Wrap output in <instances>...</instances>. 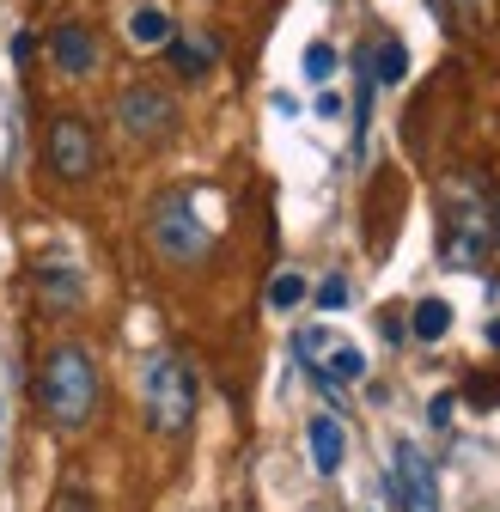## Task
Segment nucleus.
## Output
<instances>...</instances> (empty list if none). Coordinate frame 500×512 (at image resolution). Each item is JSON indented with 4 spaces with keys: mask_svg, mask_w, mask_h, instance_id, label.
<instances>
[{
    "mask_svg": "<svg viewBox=\"0 0 500 512\" xmlns=\"http://www.w3.org/2000/svg\"><path fill=\"white\" fill-rule=\"evenodd\" d=\"M165 61H171V74H177V80H208V74H214V61H220V43H214L208 31H171Z\"/></svg>",
    "mask_w": 500,
    "mask_h": 512,
    "instance_id": "6e6552de",
    "label": "nucleus"
},
{
    "mask_svg": "<svg viewBox=\"0 0 500 512\" xmlns=\"http://www.w3.org/2000/svg\"><path fill=\"white\" fill-rule=\"evenodd\" d=\"M397 506L403 512H440V488H433V464L415 452L409 439H397Z\"/></svg>",
    "mask_w": 500,
    "mask_h": 512,
    "instance_id": "0eeeda50",
    "label": "nucleus"
},
{
    "mask_svg": "<svg viewBox=\"0 0 500 512\" xmlns=\"http://www.w3.org/2000/svg\"><path fill=\"white\" fill-rule=\"evenodd\" d=\"M452 409H458V397H433V403H427V421H433V427H446Z\"/></svg>",
    "mask_w": 500,
    "mask_h": 512,
    "instance_id": "a211bd4d",
    "label": "nucleus"
},
{
    "mask_svg": "<svg viewBox=\"0 0 500 512\" xmlns=\"http://www.w3.org/2000/svg\"><path fill=\"white\" fill-rule=\"evenodd\" d=\"M342 305H348V281H342V275H330V281L318 287V311H342Z\"/></svg>",
    "mask_w": 500,
    "mask_h": 512,
    "instance_id": "f3484780",
    "label": "nucleus"
},
{
    "mask_svg": "<svg viewBox=\"0 0 500 512\" xmlns=\"http://www.w3.org/2000/svg\"><path fill=\"white\" fill-rule=\"evenodd\" d=\"M177 98L165 92V86H122L116 92V128L129 141H141V147H159V141H171L177 135Z\"/></svg>",
    "mask_w": 500,
    "mask_h": 512,
    "instance_id": "20e7f679",
    "label": "nucleus"
},
{
    "mask_svg": "<svg viewBox=\"0 0 500 512\" xmlns=\"http://www.w3.org/2000/svg\"><path fill=\"white\" fill-rule=\"evenodd\" d=\"M305 439H311V464H318V476H336V470H342V452H348L342 421H336V415H318Z\"/></svg>",
    "mask_w": 500,
    "mask_h": 512,
    "instance_id": "9d476101",
    "label": "nucleus"
},
{
    "mask_svg": "<svg viewBox=\"0 0 500 512\" xmlns=\"http://www.w3.org/2000/svg\"><path fill=\"white\" fill-rule=\"evenodd\" d=\"M49 61H55V74H68V80H92L98 74V37H92V25H80V19L55 25L49 31Z\"/></svg>",
    "mask_w": 500,
    "mask_h": 512,
    "instance_id": "423d86ee",
    "label": "nucleus"
},
{
    "mask_svg": "<svg viewBox=\"0 0 500 512\" xmlns=\"http://www.w3.org/2000/svg\"><path fill=\"white\" fill-rule=\"evenodd\" d=\"M452 7H458V19H464V25H476V19H488V0H452Z\"/></svg>",
    "mask_w": 500,
    "mask_h": 512,
    "instance_id": "aec40b11",
    "label": "nucleus"
},
{
    "mask_svg": "<svg viewBox=\"0 0 500 512\" xmlns=\"http://www.w3.org/2000/svg\"><path fill=\"white\" fill-rule=\"evenodd\" d=\"M37 409L55 433H80L98 415V360L80 342L49 348L43 372H37Z\"/></svg>",
    "mask_w": 500,
    "mask_h": 512,
    "instance_id": "f257e3e1",
    "label": "nucleus"
},
{
    "mask_svg": "<svg viewBox=\"0 0 500 512\" xmlns=\"http://www.w3.org/2000/svg\"><path fill=\"white\" fill-rule=\"evenodd\" d=\"M330 74H336V49L330 43H311L305 49V80L311 86H330Z\"/></svg>",
    "mask_w": 500,
    "mask_h": 512,
    "instance_id": "dca6fc26",
    "label": "nucleus"
},
{
    "mask_svg": "<svg viewBox=\"0 0 500 512\" xmlns=\"http://www.w3.org/2000/svg\"><path fill=\"white\" fill-rule=\"evenodd\" d=\"M171 31H177V25H171V13H159V7H141V13L129 19V43H135V49H165Z\"/></svg>",
    "mask_w": 500,
    "mask_h": 512,
    "instance_id": "9b49d317",
    "label": "nucleus"
},
{
    "mask_svg": "<svg viewBox=\"0 0 500 512\" xmlns=\"http://www.w3.org/2000/svg\"><path fill=\"white\" fill-rule=\"evenodd\" d=\"M141 403L153 433H183L196 421V366L183 354H153L141 372Z\"/></svg>",
    "mask_w": 500,
    "mask_h": 512,
    "instance_id": "f03ea898",
    "label": "nucleus"
},
{
    "mask_svg": "<svg viewBox=\"0 0 500 512\" xmlns=\"http://www.w3.org/2000/svg\"><path fill=\"white\" fill-rule=\"evenodd\" d=\"M409 74V49L397 43V37H385L379 49H372V80H379V86H397Z\"/></svg>",
    "mask_w": 500,
    "mask_h": 512,
    "instance_id": "ddd939ff",
    "label": "nucleus"
},
{
    "mask_svg": "<svg viewBox=\"0 0 500 512\" xmlns=\"http://www.w3.org/2000/svg\"><path fill=\"white\" fill-rule=\"evenodd\" d=\"M61 512H98V506H92L86 494H68V500H61Z\"/></svg>",
    "mask_w": 500,
    "mask_h": 512,
    "instance_id": "412c9836",
    "label": "nucleus"
},
{
    "mask_svg": "<svg viewBox=\"0 0 500 512\" xmlns=\"http://www.w3.org/2000/svg\"><path fill=\"white\" fill-rule=\"evenodd\" d=\"M488 342H494V348H500V317H494V324H488Z\"/></svg>",
    "mask_w": 500,
    "mask_h": 512,
    "instance_id": "4be33fe9",
    "label": "nucleus"
},
{
    "mask_svg": "<svg viewBox=\"0 0 500 512\" xmlns=\"http://www.w3.org/2000/svg\"><path fill=\"white\" fill-rule=\"evenodd\" d=\"M305 293H311V287H305V275H293V269H281V275L269 281V305H275V311H293Z\"/></svg>",
    "mask_w": 500,
    "mask_h": 512,
    "instance_id": "4468645a",
    "label": "nucleus"
},
{
    "mask_svg": "<svg viewBox=\"0 0 500 512\" xmlns=\"http://www.w3.org/2000/svg\"><path fill=\"white\" fill-rule=\"evenodd\" d=\"M494 244H500V214H494Z\"/></svg>",
    "mask_w": 500,
    "mask_h": 512,
    "instance_id": "5701e85b",
    "label": "nucleus"
},
{
    "mask_svg": "<svg viewBox=\"0 0 500 512\" xmlns=\"http://www.w3.org/2000/svg\"><path fill=\"white\" fill-rule=\"evenodd\" d=\"M31 55H37V37L19 31V37H13V61H19V68H31Z\"/></svg>",
    "mask_w": 500,
    "mask_h": 512,
    "instance_id": "6ab92c4d",
    "label": "nucleus"
},
{
    "mask_svg": "<svg viewBox=\"0 0 500 512\" xmlns=\"http://www.w3.org/2000/svg\"><path fill=\"white\" fill-rule=\"evenodd\" d=\"M318 372H330L336 384H354V378H366V354L360 348H330V366H318Z\"/></svg>",
    "mask_w": 500,
    "mask_h": 512,
    "instance_id": "2eb2a0df",
    "label": "nucleus"
},
{
    "mask_svg": "<svg viewBox=\"0 0 500 512\" xmlns=\"http://www.w3.org/2000/svg\"><path fill=\"white\" fill-rule=\"evenodd\" d=\"M409 330H415L421 342H440V336L452 330V305H446V299H421L415 317H409Z\"/></svg>",
    "mask_w": 500,
    "mask_h": 512,
    "instance_id": "f8f14e48",
    "label": "nucleus"
},
{
    "mask_svg": "<svg viewBox=\"0 0 500 512\" xmlns=\"http://www.w3.org/2000/svg\"><path fill=\"white\" fill-rule=\"evenodd\" d=\"M43 159L55 177H68V183H86L98 171V141H92V122L74 116V110H61L49 122V135H43Z\"/></svg>",
    "mask_w": 500,
    "mask_h": 512,
    "instance_id": "39448f33",
    "label": "nucleus"
},
{
    "mask_svg": "<svg viewBox=\"0 0 500 512\" xmlns=\"http://www.w3.org/2000/svg\"><path fill=\"white\" fill-rule=\"evenodd\" d=\"M147 232H153V250L165 256L171 269H190V263H202L208 256V244H214V232L196 220V208H190V196H159L153 202V220H147Z\"/></svg>",
    "mask_w": 500,
    "mask_h": 512,
    "instance_id": "7ed1b4c3",
    "label": "nucleus"
},
{
    "mask_svg": "<svg viewBox=\"0 0 500 512\" xmlns=\"http://www.w3.org/2000/svg\"><path fill=\"white\" fill-rule=\"evenodd\" d=\"M37 293H43V305H55V311H74V305L86 299V281H80L74 263H37Z\"/></svg>",
    "mask_w": 500,
    "mask_h": 512,
    "instance_id": "1a4fd4ad",
    "label": "nucleus"
}]
</instances>
